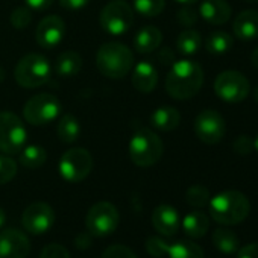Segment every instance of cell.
Segmentation results:
<instances>
[{
	"instance_id": "cell-1",
	"label": "cell",
	"mask_w": 258,
	"mask_h": 258,
	"mask_svg": "<svg viewBox=\"0 0 258 258\" xmlns=\"http://www.w3.org/2000/svg\"><path fill=\"white\" fill-rule=\"evenodd\" d=\"M204 84L202 67L190 59L175 61L166 78V90L176 100H187L196 96Z\"/></svg>"
},
{
	"instance_id": "cell-2",
	"label": "cell",
	"mask_w": 258,
	"mask_h": 258,
	"mask_svg": "<svg viewBox=\"0 0 258 258\" xmlns=\"http://www.w3.org/2000/svg\"><path fill=\"white\" fill-rule=\"evenodd\" d=\"M208 204L211 217L225 226L243 222L250 211L249 199L237 190H225L210 199Z\"/></svg>"
},
{
	"instance_id": "cell-3",
	"label": "cell",
	"mask_w": 258,
	"mask_h": 258,
	"mask_svg": "<svg viewBox=\"0 0 258 258\" xmlns=\"http://www.w3.org/2000/svg\"><path fill=\"white\" fill-rule=\"evenodd\" d=\"M96 66L99 72L111 79H121L134 66V53L121 43H105L96 53Z\"/></svg>"
},
{
	"instance_id": "cell-4",
	"label": "cell",
	"mask_w": 258,
	"mask_h": 258,
	"mask_svg": "<svg viewBox=\"0 0 258 258\" xmlns=\"http://www.w3.org/2000/svg\"><path fill=\"white\" fill-rule=\"evenodd\" d=\"M164 152L163 140L149 127H142L133 136L129 143V157L139 167L157 164Z\"/></svg>"
},
{
	"instance_id": "cell-5",
	"label": "cell",
	"mask_w": 258,
	"mask_h": 258,
	"mask_svg": "<svg viewBox=\"0 0 258 258\" xmlns=\"http://www.w3.org/2000/svg\"><path fill=\"white\" fill-rule=\"evenodd\" d=\"M52 75L50 62L40 53H29L23 56L16 66V81L23 88H37L44 85Z\"/></svg>"
},
{
	"instance_id": "cell-6",
	"label": "cell",
	"mask_w": 258,
	"mask_h": 258,
	"mask_svg": "<svg viewBox=\"0 0 258 258\" xmlns=\"http://www.w3.org/2000/svg\"><path fill=\"white\" fill-rule=\"evenodd\" d=\"M26 142L28 131L20 117L10 111L0 112V152L7 155L20 154Z\"/></svg>"
},
{
	"instance_id": "cell-7",
	"label": "cell",
	"mask_w": 258,
	"mask_h": 258,
	"mask_svg": "<svg viewBox=\"0 0 258 258\" xmlns=\"http://www.w3.org/2000/svg\"><path fill=\"white\" fill-rule=\"evenodd\" d=\"M120 222L118 210L111 202H97L94 204L87 216H85V226L91 237H108L111 235Z\"/></svg>"
},
{
	"instance_id": "cell-8",
	"label": "cell",
	"mask_w": 258,
	"mask_h": 258,
	"mask_svg": "<svg viewBox=\"0 0 258 258\" xmlns=\"http://www.w3.org/2000/svg\"><path fill=\"white\" fill-rule=\"evenodd\" d=\"M62 105L59 99L49 93H41L31 97L23 106V115L28 123L34 126H44L56 120L61 114Z\"/></svg>"
},
{
	"instance_id": "cell-9",
	"label": "cell",
	"mask_w": 258,
	"mask_h": 258,
	"mask_svg": "<svg viewBox=\"0 0 258 258\" xmlns=\"http://www.w3.org/2000/svg\"><path fill=\"white\" fill-rule=\"evenodd\" d=\"M99 22L109 35H123L134 25V10L124 0H114L102 10Z\"/></svg>"
},
{
	"instance_id": "cell-10",
	"label": "cell",
	"mask_w": 258,
	"mask_h": 258,
	"mask_svg": "<svg viewBox=\"0 0 258 258\" xmlns=\"http://www.w3.org/2000/svg\"><path fill=\"white\" fill-rule=\"evenodd\" d=\"M59 175L69 182L84 181L93 170V157L87 149L73 148L62 154L59 160Z\"/></svg>"
},
{
	"instance_id": "cell-11",
	"label": "cell",
	"mask_w": 258,
	"mask_h": 258,
	"mask_svg": "<svg viewBox=\"0 0 258 258\" xmlns=\"http://www.w3.org/2000/svg\"><path fill=\"white\" fill-rule=\"evenodd\" d=\"M250 85L246 76L235 70H226L217 75L214 81V91L219 99L228 103L243 102L249 94Z\"/></svg>"
},
{
	"instance_id": "cell-12",
	"label": "cell",
	"mask_w": 258,
	"mask_h": 258,
	"mask_svg": "<svg viewBox=\"0 0 258 258\" xmlns=\"http://www.w3.org/2000/svg\"><path fill=\"white\" fill-rule=\"evenodd\" d=\"M226 133L223 117L214 109H204L195 118V134L205 145L219 143Z\"/></svg>"
},
{
	"instance_id": "cell-13",
	"label": "cell",
	"mask_w": 258,
	"mask_h": 258,
	"mask_svg": "<svg viewBox=\"0 0 258 258\" xmlns=\"http://www.w3.org/2000/svg\"><path fill=\"white\" fill-rule=\"evenodd\" d=\"M55 222V211L46 202H32L26 207L22 216L23 228L31 234H43Z\"/></svg>"
},
{
	"instance_id": "cell-14",
	"label": "cell",
	"mask_w": 258,
	"mask_h": 258,
	"mask_svg": "<svg viewBox=\"0 0 258 258\" xmlns=\"http://www.w3.org/2000/svg\"><path fill=\"white\" fill-rule=\"evenodd\" d=\"M31 250L29 238L16 228L0 232V258H26Z\"/></svg>"
},
{
	"instance_id": "cell-15",
	"label": "cell",
	"mask_w": 258,
	"mask_h": 258,
	"mask_svg": "<svg viewBox=\"0 0 258 258\" xmlns=\"http://www.w3.org/2000/svg\"><path fill=\"white\" fill-rule=\"evenodd\" d=\"M66 34V23L58 16H47L44 17L37 26V43L43 49H53L56 47Z\"/></svg>"
},
{
	"instance_id": "cell-16",
	"label": "cell",
	"mask_w": 258,
	"mask_h": 258,
	"mask_svg": "<svg viewBox=\"0 0 258 258\" xmlns=\"http://www.w3.org/2000/svg\"><path fill=\"white\" fill-rule=\"evenodd\" d=\"M152 225L164 237H173L179 231V214L172 205H158L152 213Z\"/></svg>"
},
{
	"instance_id": "cell-17",
	"label": "cell",
	"mask_w": 258,
	"mask_h": 258,
	"mask_svg": "<svg viewBox=\"0 0 258 258\" xmlns=\"http://www.w3.org/2000/svg\"><path fill=\"white\" fill-rule=\"evenodd\" d=\"M234 35L241 41H252L258 38V11H241L232 23Z\"/></svg>"
},
{
	"instance_id": "cell-18",
	"label": "cell",
	"mask_w": 258,
	"mask_h": 258,
	"mask_svg": "<svg viewBox=\"0 0 258 258\" xmlns=\"http://www.w3.org/2000/svg\"><path fill=\"white\" fill-rule=\"evenodd\" d=\"M231 7L226 0H202L199 7L201 17L214 26H220L226 23L231 17Z\"/></svg>"
},
{
	"instance_id": "cell-19",
	"label": "cell",
	"mask_w": 258,
	"mask_h": 258,
	"mask_svg": "<svg viewBox=\"0 0 258 258\" xmlns=\"http://www.w3.org/2000/svg\"><path fill=\"white\" fill-rule=\"evenodd\" d=\"M158 84V72L152 62L140 61L133 72V85L140 93H151Z\"/></svg>"
},
{
	"instance_id": "cell-20",
	"label": "cell",
	"mask_w": 258,
	"mask_h": 258,
	"mask_svg": "<svg viewBox=\"0 0 258 258\" xmlns=\"http://www.w3.org/2000/svg\"><path fill=\"white\" fill-rule=\"evenodd\" d=\"M163 32L157 26H143L134 38L137 53H151L161 46Z\"/></svg>"
},
{
	"instance_id": "cell-21",
	"label": "cell",
	"mask_w": 258,
	"mask_h": 258,
	"mask_svg": "<svg viewBox=\"0 0 258 258\" xmlns=\"http://www.w3.org/2000/svg\"><path fill=\"white\" fill-rule=\"evenodd\" d=\"M151 123L155 129L169 133L176 129L181 123V114L173 106H161L157 108L151 115Z\"/></svg>"
},
{
	"instance_id": "cell-22",
	"label": "cell",
	"mask_w": 258,
	"mask_h": 258,
	"mask_svg": "<svg viewBox=\"0 0 258 258\" xmlns=\"http://www.w3.org/2000/svg\"><path fill=\"white\" fill-rule=\"evenodd\" d=\"M213 244L216 246V249L222 253H235L238 249H240V240H238V235L226 228V226H220L217 229H214L213 232Z\"/></svg>"
},
{
	"instance_id": "cell-23",
	"label": "cell",
	"mask_w": 258,
	"mask_h": 258,
	"mask_svg": "<svg viewBox=\"0 0 258 258\" xmlns=\"http://www.w3.org/2000/svg\"><path fill=\"white\" fill-rule=\"evenodd\" d=\"M182 228L187 237L190 238H201L207 234L210 228V219L202 211H193L188 213L182 220Z\"/></svg>"
},
{
	"instance_id": "cell-24",
	"label": "cell",
	"mask_w": 258,
	"mask_h": 258,
	"mask_svg": "<svg viewBox=\"0 0 258 258\" xmlns=\"http://www.w3.org/2000/svg\"><path fill=\"white\" fill-rule=\"evenodd\" d=\"M55 69H56V73L62 78L76 76L82 69V58L78 52H73V50L62 52L56 59Z\"/></svg>"
},
{
	"instance_id": "cell-25",
	"label": "cell",
	"mask_w": 258,
	"mask_h": 258,
	"mask_svg": "<svg viewBox=\"0 0 258 258\" xmlns=\"http://www.w3.org/2000/svg\"><path fill=\"white\" fill-rule=\"evenodd\" d=\"M56 134L62 143L70 145V143L76 142L81 134V124H79L78 118L73 114H64L58 121Z\"/></svg>"
},
{
	"instance_id": "cell-26",
	"label": "cell",
	"mask_w": 258,
	"mask_h": 258,
	"mask_svg": "<svg viewBox=\"0 0 258 258\" xmlns=\"http://www.w3.org/2000/svg\"><path fill=\"white\" fill-rule=\"evenodd\" d=\"M47 160V152L43 146L29 145L20 151V164L26 169H40Z\"/></svg>"
},
{
	"instance_id": "cell-27",
	"label": "cell",
	"mask_w": 258,
	"mask_h": 258,
	"mask_svg": "<svg viewBox=\"0 0 258 258\" xmlns=\"http://www.w3.org/2000/svg\"><path fill=\"white\" fill-rule=\"evenodd\" d=\"M167 255L169 258H205L202 247L190 240H179L169 244Z\"/></svg>"
},
{
	"instance_id": "cell-28",
	"label": "cell",
	"mask_w": 258,
	"mask_h": 258,
	"mask_svg": "<svg viewBox=\"0 0 258 258\" xmlns=\"http://www.w3.org/2000/svg\"><path fill=\"white\" fill-rule=\"evenodd\" d=\"M232 44H234L232 37L223 31L211 32L205 40V49L211 55H223L231 50Z\"/></svg>"
},
{
	"instance_id": "cell-29",
	"label": "cell",
	"mask_w": 258,
	"mask_h": 258,
	"mask_svg": "<svg viewBox=\"0 0 258 258\" xmlns=\"http://www.w3.org/2000/svg\"><path fill=\"white\" fill-rule=\"evenodd\" d=\"M202 46V38L201 34L195 29H185L182 31L178 38H176V49L182 55H195Z\"/></svg>"
},
{
	"instance_id": "cell-30",
	"label": "cell",
	"mask_w": 258,
	"mask_h": 258,
	"mask_svg": "<svg viewBox=\"0 0 258 258\" xmlns=\"http://www.w3.org/2000/svg\"><path fill=\"white\" fill-rule=\"evenodd\" d=\"M166 0H134V10L143 17H157L164 11Z\"/></svg>"
},
{
	"instance_id": "cell-31",
	"label": "cell",
	"mask_w": 258,
	"mask_h": 258,
	"mask_svg": "<svg viewBox=\"0 0 258 258\" xmlns=\"http://www.w3.org/2000/svg\"><path fill=\"white\" fill-rule=\"evenodd\" d=\"M185 201L195 208H202L210 202V191L204 185H193L185 193Z\"/></svg>"
},
{
	"instance_id": "cell-32",
	"label": "cell",
	"mask_w": 258,
	"mask_h": 258,
	"mask_svg": "<svg viewBox=\"0 0 258 258\" xmlns=\"http://www.w3.org/2000/svg\"><path fill=\"white\" fill-rule=\"evenodd\" d=\"M16 175H17V163L10 157L0 155V185L14 179Z\"/></svg>"
},
{
	"instance_id": "cell-33",
	"label": "cell",
	"mask_w": 258,
	"mask_h": 258,
	"mask_svg": "<svg viewBox=\"0 0 258 258\" xmlns=\"http://www.w3.org/2000/svg\"><path fill=\"white\" fill-rule=\"evenodd\" d=\"M11 25L16 29H25L32 22V13L28 7H19L11 13Z\"/></svg>"
},
{
	"instance_id": "cell-34",
	"label": "cell",
	"mask_w": 258,
	"mask_h": 258,
	"mask_svg": "<svg viewBox=\"0 0 258 258\" xmlns=\"http://www.w3.org/2000/svg\"><path fill=\"white\" fill-rule=\"evenodd\" d=\"M167 249H169V243H166L160 237H149L146 240V250L149 255H152L155 258H161V256L167 255Z\"/></svg>"
},
{
	"instance_id": "cell-35",
	"label": "cell",
	"mask_w": 258,
	"mask_h": 258,
	"mask_svg": "<svg viewBox=\"0 0 258 258\" xmlns=\"http://www.w3.org/2000/svg\"><path fill=\"white\" fill-rule=\"evenodd\" d=\"M102 258H137V255L133 252V249H129L127 246L112 244L103 250Z\"/></svg>"
},
{
	"instance_id": "cell-36",
	"label": "cell",
	"mask_w": 258,
	"mask_h": 258,
	"mask_svg": "<svg viewBox=\"0 0 258 258\" xmlns=\"http://www.w3.org/2000/svg\"><path fill=\"white\" fill-rule=\"evenodd\" d=\"M40 258H70V253L64 246L58 243H52L41 250Z\"/></svg>"
},
{
	"instance_id": "cell-37",
	"label": "cell",
	"mask_w": 258,
	"mask_h": 258,
	"mask_svg": "<svg viewBox=\"0 0 258 258\" xmlns=\"http://www.w3.org/2000/svg\"><path fill=\"white\" fill-rule=\"evenodd\" d=\"M178 22L182 25V26H193L196 22H198V13L196 10H193L190 5H185L182 10L178 11Z\"/></svg>"
},
{
	"instance_id": "cell-38",
	"label": "cell",
	"mask_w": 258,
	"mask_h": 258,
	"mask_svg": "<svg viewBox=\"0 0 258 258\" xmlns=\"http://www.w3.org/2000/svg\"><path fill=\"white\" fill-rule=\"evenodd\" d=\"M232 148L238 155H249L253 149V140H250L247 136H240L234 140Z\"/></svg>"
},
{
	"instance_id": "cell-39",
	"label": "cell",
	"mask_w": 258,
	"mask_h": 258,
	"mask_svg": "<svg viewBox=\"0 0 258 258\" xmlns=\"http://www.w3.org/2000/svg\"><path fill=\"white\" fill-rule=\"evenodd\" d=\"M237 258H258V243H250L238 249Z\"/></svg>"
},
{
	"instance_id": "cell-40",
	"label": "cell",
	"mask_w": 258,
	"mask_h": 258,
	"mask_svg": "<svg viewBox=\"0 0 258 258\" xmlns=\"http://www.w3.org/2000/svg\"><path fill=\"white\" fill-rule=\"evenodd\" d=\"M25 2H26L28 8L37 10V11H44L49 7H52L53 0H25Z\"/></svg>"
},
{
	"instance_id": "cell-41",
	"label": "cell",
	"mask_w": 258,
	"mask_h": 258,
	"mask_svg": "<svg viewBox=\"0 0 258 258\" xmlns=\"http://www.w3.org/2000/svg\"><path fill=\"white\" fill-rule=\"evenodd\" d=\"M158 61L163 64V66H172L175 62V53L166 47V49H161L160 53H158Z\"/></svg>"
},
{
	"instance_id": "cell-42",
	"label": "cell",
	"mask_w": 258,
	"mask_h": 258,
	"mask_svg": "<svg viewBox=\"0 0 258 258\" xmlns=\"http://www.w3.org/2000/svg\"><path fill=\"white\" fill-rule=\"evenodd\" d=\"M90 0H59L61 7H64L66 10H81L84 8Z\"/></svg>"
},
{
	"instance_id": "cell-43",
	"label": "cell",
	"mask_w": 258,
	"mask_h": 258,
	"mask_svg": "<svg viewBox=\"0 0 258 258\" xmlns=\"http://www.w3.org/2000/svg\"><path fill=\"white\" fill-rule=\"evenodd\" d=\"M250 62H252V66H253L255 69H258V47L252 52V55H250Z\"/></svg>"
},
{
	"instance_id": "cell-44",
	"label": "cell",
	"mask_w": 258,
	"mask_h": 258,
	"mask_svg": "<svg viewBox=\"0 0 258 258\" xmlns=\"http://www.w3.org/2000/svg\"><path fill=\"white\" fill-rule=\"evenodd\" d=\"M7 222V214H5V210L0 207V228H2Z\"/></svg>"
},
{
	"instance_id": "cell-45",
	"label": "cell",
	"mask_w": 258,
	"mask_h": 258,
	"mask_svg": "<svg viewBox=\"0 0 258 258\" xmlns=\"http://www.w3.org/2000/svg\"><path fill=\"white\" fill-rule=\"evenodd\" d=\"M175 2L182 4V5H193V4H196V2H198V0H175Z\"/></svg>"
},
{
	"instance_id": "cell-46",
	"label": "cell",
	"mask_w": 258,
	"mask_h": 258,
	"mask_svg": "<svg viewBox=\"0 0 258 258\" xmlns=\"http://www.w3.org/2000/svg\"><path fill=\"white\" fill-rule=\"evenodd\" d=\"M253 99H255V102L258 103V85H256L255 90H253Z\"/></svg>"
},
{
	"instance_id": "cell-47",
	"label": "cell",
	"mask_w": 258,
	"mask_h": 258,
	"mask_svg": "<svg viewBox=\"0 0 258 258\" xmlns=\"http://www.w3.org/2000/svg\"><path fill=\"white\" fill-rule=\"evenodd\" d=\"M253 149H256L258 151V136L255 137V140H253Z\"/></svg>"
}]
</instances>
